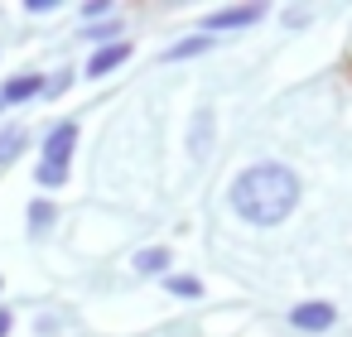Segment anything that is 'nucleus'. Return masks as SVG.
I'll return each instance as SVG.
<instances>
[{"label":"nucleus","mask_w":352,"mask_h":337,"mask_svg":"<svg viewBox=\"0 0 352 337\" xmlns=\"http://www.w3.org/2000/svg\"><path fill=\"white\" fill-rule=\"evenodd\" d=\"M299 202V178L285 164H256L246 174H236L232 183V207L251 222V226H275L294 212Z\"/></svg>","instance_id":"1"},{"label":"nucleus","mask_w":352,"mask_h":337,"mask_svg":"<svg viewBox=\"0 0 352 337\" xmlns=\"http://www.w3.org/2000/svg\"><path fill=\"white\" fill-rule=\"evenodd\" d=\"M73 145H78V126H73V121H63V126L49 130V140H44V164H39V183H44V188H58V183L68 178Z\"/></svg>","instance_id":"2"},{"label":"nucleus","mask_w":352,"mask_h":337,"mask_svg":"<svg viewBox=\"0 0 352 337\" xmlns=\"http://www.w3.org/2000/svg\"><path fill=\"white\" fill-rule=\"evenodd\" d=\"M265 15V5H232V10H212L203 20V34H217V30H246Z\"/></svg>","instance_id":"3"},{"label":"nucleus","mask_w":352,"mask_h":337,"mask_svg":"<svg viewBox=\"0 0 352 337\" xmlns=\"http://www.w3.org/2000/svg\"><path fill=\"white\" fill-rule=\"evenodd\" d=\"M333 303H299L294 313H289V323L299 327V332H323V327H333Z\"/></svg>","instance_id":"4"},{"label":"nucleus","mask_w":352,"mask_h":337,"mask_svg":"<svg viewBox=\"0 0 352 337\" xmlns=\"http://www.w3.org/2000/svg\"><path fill=\"white\" fill-rule=\"evenodd\" d=\"M131 58V44L126 39H116V44H107V49H97L92 54V63H87V78H107L111 68H121Z\"/></svg>","instance_id":"5"},{"label":"nucleus","mask_w":352,"mask_h":337,"mask_svg":"<svg viewBox=\"0 0 352 337\" xmlns=\"http://www.w3.org/2000/svg\"><path fill=\"white\" fill-rule=\"evenodd\" d=\"M34 92H44V78L25 73V78H15V82H6V87H0V106H15V102H30Z\"/></svg>","instance_id":"6"},{"label":"nucleus","mask_w":352,"mask_h":337,"mask_svg":"<svg viewBox=\"0 0 352 337\" xmlns=\"http://www.w3.org/2000/svg\"><path fill=\"white\" fill-rule=\"evenodd\" d=\"M212 150V111H198V121H193V154L203 159Z\"/></svg>","instance_id":"7"},{"label":"nucleus","mask_w":352,"mask_h":337,"mask_svg":"<svg viewBox=\"0 0 352 337\" xmlns=\"http://www.w3.org/2000/svg\"><path fill=\"white\" fill-rule=\"evenodd\" d=\"M135 270H140V275H160V270H169V251H164V246L140 251V255H135Z\"/></svg>","instance_id":"8"},{"label":"nucleus","mask_w":352,"mask_h":337,"mask_svg":"<svg viewBox=\"0 0 352 337\" xmlns=\"http://www.w3.org/2000/svg\"><path fill=\"white\" fill-rule=\"evenodd\" d=\"M208 49H212V39H208V34H193V39L174 44V49H169L164 58H169V63H179V58H193V54H208Z\"/></svg>","instance_id":"9"},{"label":"nucleus","mask_w":352,"mask_h":337,"mask_svg":"<svg viewBox=\"0 0 352 337\" xmlns=\"http://www.w3.org/2000/svg\"><path fill=\"white\" fill-rule=\"evenodd\" d=\"M25 150V130H0V164H10Z\"/></svg>","instance_id":"10"},{"label":"nucleus","mask_w":352,"mask_h":337,"mask_svg":"<svg viewBox=\"0 0 352 337\" xmlns=\"http://www.w3.org/2000/svg\"><path fill=\"white\" fill-rule=\"evenodd\" d=\"M30 226H34V231L54 226V207H49V202H34V207H30Z\"/></svg>","instance_id":"11"},{"label":"nucleus","mask_w":352,"mask_h":337,"mask_svg":"<svg viewBox=\"0 0 352 337\" xmlns=\"http://www.w3.org/2000/svg\"><path fill=\"white\" fill-rule=\"evenodd\" d=\"M169 289H174V294H188V299H193V294H203V284H198V279H174Z\"/></svg>","instance_id":"12"},{"label":"nucleus","mask_w":352,"mask_h":337,"mask_svg":"<svg viewBox=\"0 0 352 337\" xmlns=\"http://www.w3.org/2000/svg\"><path fill=\"white\" fill-rule=\"evenodd\" d=\"M111 5H107V0H87V5H82V20H97V15H107Z\"/></svg>","instance_id":"13"},{"label":"nucleus","mask_w":352,"mask_h":337,"mask_svg":"<svg viewBox=\"0 0 352 337\" xmlns=\"http://www.w3.org/2000/svg\"><path fill=\"white\" fill-rule=\"evenodd\" d=\"M0 337H10V308H0Z\"/></svg>","instance_id":"14"}]
</instances>
